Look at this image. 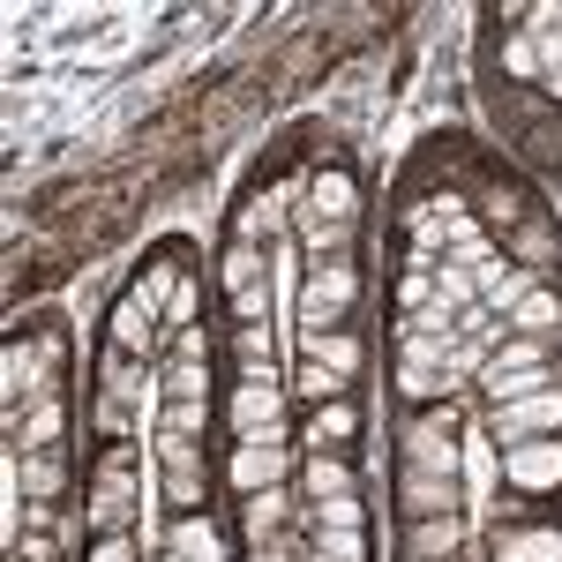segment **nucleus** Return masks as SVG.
<instances>
[{
  "mask_svg": "<svg viewBox=\"0 0 562 562\" xmlns=\"http://www.w3.org/2000/svg\"><path fill=\"white\" fill-rule=\"evenodd\" d=\"M166 293H180L173 262H150L143 285L121 293V307H113V352H150L158 346V301H166Z\"/></svg>",
  "mask_w": 562,
  "mask_h": 562,
  "instance_id": "1",
  "label": "nucleus"
},
{
  "mask_svg": "<svg viewBox=\"0 0 562 562\" xmlns=\"http://www.w3.org/2000/svg\"><path fill=\"white\" fill-rule=\"evenodd\" d=\"M285 473H293V442H285V428L240 435V442H233V458H225V480H233L240 495H262V487H285Z\"/></svg>",
  "mask_w": 562,
  "mask_h": 562,
  "instance_id": "2",
  "label": "nucleus"
},
{
  "mask_svg": "<svg viewBox=\"0 0 562 562\" xmlns=\"http://www.w3.org/2000/svg\"><path fill=\"white\" fill-rule=\"evenodd\" d=\"M352 301H360V270H352L346 256H338V262H315V270H307V285H301V323H307V330H330Z\"/></svg>",
  "mask_w": 562,
  "mask_h": 562,
  "instance_id": "3",
  "label": "nucleus"
},
{
  "mask_svg": "<svg viewBox=\"0 0 562 562\" xmlns=\"http://www.w3.org/2000/svg\"><path fill=\"white\" fill-rule=\"evenodd\" d=\"M278 413H285V383H278L270 368H248V375L233 383V397H225V420H233V435L278 428Z\"/></svg>",
  "mask_w": 562,
  "mask_h": 562,
  "instance_id": "4",
  "label": "nucleus"
},
{
  "mask_svg": "<svg viewBox=\"0 0 562 562\" xmlns=\"http://www.w3.org/2000/svg\"><path fill=\"white\" fill-rule=\"evenodd\" d=\"M53 368H60V338H38V346H8L0 352V383L8 397H53Z\"/></svg>",
  "mask_w": 562,
  "mask_h": 562,
  "instance_id": "5",
  "label": "nucleus"
},
{
  "mask_svg": "<svg viewBox=\"0 0 562 562\" xmlns=\"http://www.w3.org/2000/svg\"><path fill=\"white\" fill-rule=\"evenodd\" d=\"M405 465H413V473L458 480V413H450V405H442V413H428L420 428L405 435Z\"/></svg>",
  "mask_w": 562,
  "mask_h": 562,
  "instance_id": "6",
  "label": "nucleus"
},
{
  "mask_svg": "<svg viewBox=\"0 0 562 562\" xmlns=\"http://www.w3.org/2000/svg\"><path fill=\"white\" fill-rule=\"evenodd\" d=\"M503 480L540 495V487H562V442L540 435V442H503Z\"/></svg>",
  "mask_w": 562,
  "mask_h": 562,
  "instance_id": "7",
  "label": "nucleus"
},
{
  "mask_svg": "<svg viewBox=\"0 0 562 562\" xmlns=\"http://www.w3.org/2000/svg\"><path fill=\"white\" fill-rule=\"evenodd\" d=\"M495 435H503V442L562 435V390H532V397H518V405H495Z\"/></svg>",
  "mask_w": 562,
  "mask_h": 562,
  "instance_id": "8",
  "label": "nucleus"
},
{
  "mask_svg": "<svg viewBox=\"0 0 562 562\" xmlns=\"http://www.w3.org/2000/svg\"><path fill=\"white\" fill-rule=\"evenodd\" d=\"M166 555H180V562H233L225 555V532L211 525V510H180V518L166 525Z\"/></svg>",
  "mask_w": 562,
  "mask_h": 562,
  "instance_id": "9",
  "label": "nucleus"
},
{
  "mask_svg": "<svg viewBox=\"0 0 562 562\" xmlns=\"http://www.w3.org/2000/svg\"><path fill=\"white\" fill-rule=\"evenodd\" d=\"M473 278H480V307H487V315H503V323L540 293V285H532V270H503V262H480Z\"/></svg>",
  "mask_w": 562,
  "mask_h": 562,
  "instance_id": "10",
  "label": "nucleus"
},
{
  "mask_svg": "<svg viewBox=\"0 0 562 562\" xmlns=\"http://www.w3.org/2000/svg\"><path fill=\"white\" fill-rule=\"evenodd\" d=\"M352 211H360V188H352V173H315V188H307L301 217H315V225H352Z\"/></svg>",
  "mask_w": 562,
  "mask_h": 562,
  "instance_id": "11",
  "label": "nucleus"
},
{
  "mask_svg": "<svg viewBox=\"0 0 562 562\" xmlns=\"http://www.w3.org/2000/svg\"><path fill=\"white\" fill-rule=\"evenodd\" d=\"M397 495H405V503H397L405 518H450V510H458V480L413 473V465H405V480H397Z\"/></svg>",
  "mask_w": 562,
  "mask_h": 562,
  "instance_id": "12",
  "label": "nucleus"
},
{
  "mask_svg": "<svg viewBox=\"0 0 562 562\" xmlns=\"http://www.w3.org/2000/svg\"><path fill=\"white\" fill-rule=\"evenodd\" d=\"M458 540H465V518H458V510H450V518H413L405 562H442V555H458Z\"/></svg>",
  "mask_w": 562,
  "mask_h": 562,
  "instance_id": "13",
  "label": "nucleus"
},
{
  "mask_svg": "<svg viewBox=\"0 0 562 562\" xmlns=\"http://www.w3.org/2000/svg\"><path fill=\"white\" fill-rule=\"evenodd\" d=\"M495 562H562V532L555 525H510V532H495Z\"/></svg>",
  "mask_w": 562,
  "mask_h": 562,
  "instance_id": "14",
  "label": "nucleus"
},
{
  "mask_svg": "<svg viewBox=\"0 0 562 562\" xmlns=\"http://www.w3.org/2000/svg\"><path fill=\"white\" fill-rule=\"evenodd\" d=\"M301 487H307V503H330V495H360L352 487V465L338 458V450H315L301 465Z\"/></svg>",
  "mask_w": 562,
  "mask_h": 562,
  "instance_id": "15",
  "label": "nucleus"
},
{
  "mask_svg": "<svg viewBox=\"0 0 562 562\" xmlns=\"http://www.w3.org/2000/svg\"><path fill=\"white\" fill-rule=\"evenodd\" d=\"M352 435H360L352 397H330V405H315V413H307V442H315V450H338V442H352Z\"/></svg>",
  "mask_w": 562,
  "mask_h": 562,
  "instance_id": "16",
  "label": "nucleus"
},
{
  "mask_svg": "<svg viewBox=\"0 0 562 562\" xmlns=\"http://www.w3.org/2000/svg\"><path fill=\"white\" fill-rule=\"evenodd\" d=\"M301 352L323 360L330 375H352V368H360V338H352V330H301Z\"/></svg>",
  "mask_w": 562,
  "mask_h": 562,
  "instance_id": "17",
  "label": "nucleus"
},
{
  "mask_svg": "<svg viewBox=\"0 0 562 562\" xmlns=\"http://www.w3.org/2000/svg\"><path fill=\"white\" fill-rule=\"evenodd\" d=\"M60 428H68V405H60V397H38V405L15 420V442H23V450H53Z\"/></svg>",
  "mask_w": 562,
  "mask_h": 562,
  "instance_id": "18",
  "label": "nucleus"
},
{
  "mask_svg": "<svg viewBox=\"0 0 562 562\" xmlns=\"http://www.w3.org/2000/svg\"><path fill=\"white\" fill-rule=\"evenodd\" d=\"M285 510H293V495H285V487H262V495H240V525L256 532V548L270 540V532H278V525H285Z\"/></svg>",
  "mask_w": 562,
  "mask_h": 562,
  "instance_id": "19",
  "label": "nucleus"
},
{
  "mask_svg": "<svg viewBox=\"0 0 562 562\" xmlns=\"http://www.w3.org/2000/svg\"><path fill=\"white\" fill-rule=\"evenodd\" d=\"M23 495H31V503H53V495H60V487H68V465H60V450H38V458H23Z\"/></svg>",
  "mask_w": 562,
  "mask_h": 562,
  "instance_id": "20",
  "label": "nucleus"
},
{
  "mask_svg": "<svg viewBox=\"0 0 562 562\" xmlns=\"http://www.w3.org/2000/svg\"><path fill=\"white\" fill-rule=\"evenodd\" d=\"M435 301L450 307V315H465V307H480V278L458 270V262H435Z\"/></svg>",
  "mask_w": 562,
  "mask_h": 562,
  "instance_id": "21",
  "label": "nucleus"
},
{
  "mask_svg": "<svg viewBox=\"0 0 562 562\" xmlns=\"http://www.w3.org/2000/svg\"><path fill=\"white\" fill-rule=\"evenodd\" d=\"M158 458H166V473H180V480H211L195 435H166V428H158Z\"/></svg>",
  "mask_w": 562,
  "mask_h": 562,
  "instance_id": "22",
  "label": "nucleus"
},
{
  "mask_svg": "<svg viewBox=\"0 0 562 562\" xmlns=\"http://www.w3.org/2000/svg\"><path fill=\"white\" fill-rule=\"evenodd\" d=\"M555 323H562V301L555 293H532V301L510 315V338H555Z\"/></svg>",
  "mask_w": 562,
  "mask_h": 562,
  "instance_id": "23",
  "label": "nucleus"
},
{
  "mask_svg": "<svg viewBox=\"0 0 562 562\" xmlns=\"http://www.w3.org/2000/svg\"><path fill=\"white\" fill-rule=\"evenodd\" d=\"M158 397H211V360H173V368H158Z\"/></svg>",
  "mask_w": 562,
  "mask_h": 562,
  "instance_id": "24",
  "label": "nucleus"
},
{
  "mask_svg": "<svg viewBox=\"0 0 562 562\" xmlns=\"http://www.w3.org/2000/svg\"><path fill=\"white\" fill-rule=\"evenodd\" d=\"M368 525V503L360 495H330V503H315V532H360Z\"/></svg>",
  "mask_w": 562,
  "mask_h": 562,
  "instance_id": "25",
  "label": "nucleus"
},
{
  "mask_svg": "<svg viewBox=\"0 0 562 562\" xmlns=\"http://www.w3.org/2000/svg\"><path fill=\"white\" fill-rule=\"evenodd\" d=\"M548 256H555V233H548V225H518V233H510V262H518V270H540Z\"/></svg>",
  "mask_w": 562,
  "mask_h": 562,
  "instance_id": "26",
  "label": "nucleus"
},
{
  "mask_svg": "<svg viewBox=\"0 0 562 562\" xmlns=\"http://www.w3.org/2000/svg\"><path fill=\"white\" fill-rule=\"evenodd\" d=\"M495 368H510V375L548 368V338H503V346H495Z\"/></svg>",
  "mask_w": 562,
  "mask_h": 562,
  "instance_id": "27",
  "label": "nucleus"
},
{
  "mask_svg": "<svg viewBox=\"0 0 562 562\" xmlns=\"http://www.w3.org/2000/svg\"><path fill=\"white\" fill-rule=\"evenodd\" d=\"M211 428V397H166V435H203Z\"/></svg>",
  "mask_w": 562,
  "mask_h": 562,
  "instance_id": "28",
  "label": "nucleus"
},
{
  "mask_svg": "<svg viewBox=\"0 0 562 562\" xmlns=\"http://www.w3.org/2000/svg\"><path fill=\"white\" fill-rule=\"evenodd\" d=\"M293 390H301L307 405H330V397H346V375H330L323 360H307L301 375H293Z\"/></svg>",
  "mask_w": 562,
  "mask_h": 562,
  "instance_id": "29",
  "label": "nucleus"
},
{
  "mask_svg": "<svg viewBox=\"0 0 562 562\" xmlns=\"http://www.w3.org/2000/svg\"><path fill=\"white\" fill-rule=\"evenodd\" d=\"M307 562H368V548H360V532H315Z\"/></svg>",
  "mask_w": 562,
  "mask_h": 562,
  "instance_id": "30",
  "label": "nucleus"
},
{
  "mask_svg": "<svg viewBox=\"0 0 562 562\" xmlns=\"http://www.w3.org/2000/svg\"><path fill=\"white\" fill-rule=\"evenodd\" d=\"M256 270H262V256L248 248V240H233V256H225V285H233V293H256Z\"/></svg>",
  "mask_w": 562,
  "mask_h": 562,
  "instance_id": "31",
  "label": "nucleus"
},
{
  "mask_svg": "<svg viewBox=\"0 0 562 562\" xmlns=\"http://www.w3.org/2000/svg\"><path fill=\"white\" fill-rule=\"evenodd\" d=\"M233 352H240L248 368H270V330H262V323H240V338H233Z\"/></svg>",
  "mask_w": 562,
  "mask_h": 562,
  "instance_id": "32",
  "label": "nucleus"
},
{
  "mask_svg": "<svg viewBox=\"0 0 562 562\" xmlns=\"http://www.w3.org/2000/svg\"><path fill=\"white\" fill-rule=\"evenodd\" d=\"M83 562H135V532H113V540H90Z\"/></svg>",
  "mask_w": 562,
  "mask_h": 562,
  "instance_id": "33",
  "label": "nucleus"
},
{
  "mask_svg": "<svg viewBox=\"0 0 562 562\" xmlns=\"http://www.w3.org/2000/svg\"><path fill=\"white\" fill-rule=\"evenodd\" d=\"M173 360H211V330L195 323V330H173Z\"/></svg>",
  "mask_w": 562,
  "mask_h": 562,
  "instance_id": "34",
  "label": "nucleus"
},
{
  "mask_svg": "<svg viewBox=\"0 0 562 562\" xmlns=\"http://www.w3.org/2000/svg\"><path fill=\"white\" fill-rule=\"evenodd\" d=\"M503 60H510V76H532V68H540V45H532V38H510V45H503Z\"/></svg>",
  "mask_w": 562,
  "mask_h": 562,
  "instance_id": "35",
  "label": "nucleus"
},
{
  "mask_svg": "<svg viewBox=\"0 0 562 562\" xmlns=\"http://www.w3.org/2000/svg\"><path fill=\"white\" fill-rule=\"evenodd\" d=\"M166 323H173V330H195V285H180V293H173V307H166Z\"/></svg>",
  "mask_w": 562,
  "mask_h": 562,
  "instance_id": "36",
  "label": "nucleus"
},
{
  "mask_svg": "<svg viewBox=\"0 0 562 562\" xmlns=\"http://www.w3.org/2000/svg\"><path fill=\"white\" fill-rule=\"evenodd\" d=\"M233 315H240V323H262V285L256 293H233Z\"/></svg>",
  "mask_w": 562,
  "mask_h": 562,
  "instance_id": "37",
  "label": "nucleus"
},
{
  "mask_svg": "<svg viewBox=\"0 0 562 562\" xmlns=\"http://www.w3.org/2000/svg\"><path fill=\"white\" fill-rule=\"evenodd\" d=\"M15 562H53V540H45V532H31V540L15 548Z\"/></svg>",
  "mask_w": 562,
  "mask_h": 562,
  "instance_id": "38",
  "label": "nucleus"
},
{
  "mask_svg": "<svg viewBox=\"0 0 562 562\" xmlns=\"http://www.w3.org/2000/svg\"><path fill=\"white\" fill-rule=\"evenodd\" d=\"M256 562H278V555H270V548H262V555H256Z\"/></svg>",
  "mask_w": 562,
  "mask_h": 562,
  "instance_id": "39",
  "label": "nucleus"
}]
</instances>
